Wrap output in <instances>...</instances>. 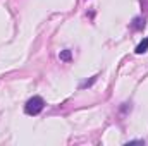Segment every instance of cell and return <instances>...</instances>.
Here are the masks:
<instances>
[{
	"label": "cell",
	"mask_w": 148,
	"mask_h": 146,
	"mask_svg": "<svg viewBox=\"0 0 148 146\" xmlns=\"http://www.w3.org/2000/svg\"><path fill=\"white\" fill-rule=\"evenodd\" d=\"M147 50H148V38H145V40L136 46V53H145Z\"/></svg>",
	"instance_id": "cell-2"
},
{
	"label": "cell",
	"mask_w": 148,
	"mask_h": 146,
	"mask_svg": "<svg viewBox=\"0 0 148 146\" xmlns=\"http://www.w3.org/2000/svg\"><path fill=\"white\" fill-rule=\"evenodd\" d=\"M43 107H45L43 98H41V96H33V98H29V100L26 102L24 112H26L28 115H38V113L43 110Z\"/></svg>",
	"instance_id": "cell-1"
},
{
	"label": "cell",
	"mask_w": 148,
	"mask_h": 146,
	"mask_svg": "<svg viewBox=\"0 0 148 146\" xmlns=\"http://www.w3.org/2000/svg\"><path fill=\"white\" fill-rule=\"evenodd\" d=\"M59 57H60V60L69 62V60H71V57H73V53H71V50H62V52L59 53Z\"/></svg>",
	"instance_id": "cell-4"
},
{
	"label": "cell",
	"mask_w": 148,
	"mask_h": 146,
	"mask_svg": "<svg viewBox=\"0 0 148 146\" xmlns=\"http://www.w3.org/2000/svg\"><path fill=\"white\" fill-rule=\"evenodd\" d=\"M127 145H145V141L143 139H134V141H129Z\"/></svg>",
	"instance_id": "cell-6"
},
{
	"label": "cell",
	"mask_w": 148,
	"mask_h": 146,
	"mask_svg": "<svg viewBox=\"0 0 148 146\" xmlns=\"http://www.w3.org/2000/svg\"><path fill=\"white\" fill-rule=\"evenodd\" d=\"M133 28H134V29H143V28H145V19L136 17V19L133 21Z\"/></svg>",
	"instance_id": "cell-3"
},
{
	"label": "cell",
	"mask_w": 148,
	"mask_h": 146,
	"mask_svg": "<svg viewBox=\"0 0 148 146\" xmlns=\"http://www.w3.org/2000/svg\"><path fill=\"white\" fill-rule=\"evenodd\" d=\"M95 81H97V76H93V77H91L90 81H86V83H83V84H81L79 88H81V89H83V88H88V86H91V84H93Z\"/></svg>",
	"instance_id": "cell-5"
}]
</instances>
